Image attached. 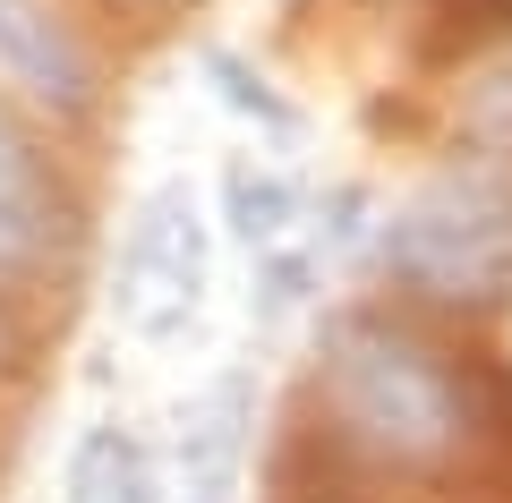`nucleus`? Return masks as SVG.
Listing matches in <instances>:
<instances>
[{
  "label": "nucleus",
  "mask_w": 512,
  "mask_h": 503,
  "mask_svg": "<svg viewBox=\"0 0 512 503\" xmlns=\"http://www.w3.org/2000/svg\"><path fill=\"white\" fill-rule=\"evenodd\" d=\"M470 26H512V0H453Z\"/></svg>",
  "instance_id": "8"
},
{
  "label": "nucleus",
  "mask_w": 512,
  "mask_h": 503,
  "mask_svg": "<svg viewBox=\"0 0 512 503\" xmlns=\"http://www.w3.org/2000/svg\"><path fill=\"white\" fill-rule=\"evenodd\" d=\"M146 9H154V0H146Z\"/></svg>",
  "instance_id": "9"
},
{
  "label": "nucleus",
  "mask_w": 512,
  "mask_h": 503,
  "mask_svg": "<svg viewBox=\"0 0 512 503\" xmlns=\"http://www.w3.org/2000/svg\"><path fill=\"white\" fill-rule=\"evenodd\" d=\"M205 307V214L188 188H154L111 256V316L137 342H171Z\"/></svg>",
  "instance_id": "3"
},
{
  "label": "nucleus",
  "mask_w": 512,
  "mask_h": 503,
  "mask_svg": "<svg viewBox=\"0 0 512 503\" xmlns=\"http://www.w3.org/2000/svg\"><path fill=\"white\" fill-rule=\"evenodd\" d=\"M52 231H60V197H52V180H43V162H35V145H26L9 94H0V282L35 273L43 248H52Z\"/></svg>",
  "instance_id": "6"
},
{
  "label": "nucleus",
  "mask_w": 512,
  "mask_h": 503,
  "mask_svg": "<svg viewBox=\"0 0 512 503\" xmlns=\"http://www.w3.org/2000/svg\"><path fill=\"white\" fill-rule=\"evenodd\" d=\"M86 52L52 18V0H0V94H18L35 111H86Z\"/></svg>",
  "instance_id": "5"
},
{
  "label": "nucleus",
  "mask_w": 512,
  "mask_h": 503,
  "mask_svg": "<svg viewBox=\"0 0 512 503\" xmlns=\"http://www.w3.org/2000/svg\"><path fill=\"white\" fill-rule=\"evenodd\" d=\"M316 376H325V401L350 427V444L384 452V461H444L461 444V384L436 367V350H419L376 316L333 324Z\"/></svg>",
  "instance_id": "1"
},
{
  "label": "nucleus",
  "mask_w": 512,
  "mask_h": 503,
  "mask_svg": "<svg viewBox=\"0 0 512 503\" xmlns=\"http://www.w3.org/2000/svg\"><path fill=\"white\" fill-rule=\"evenodd\" d=\"M384 265L427 299H504L512 290V188L487 171H444L384 222Z\"/></svg>",
  "instance_id": "2"
},
{
  "label": "nucleus",
  "mask_w": 512,
  "mask_h": 503,
  "mask_svg": "<svg viewBox=\"0 0 512 503\" xmlns=\"http://www.w3.org/2000/svg\"><path fill=\"white\" fill-rule=\"evenodd\" d=\"M231 214H239V239H248L256 256H274V299H291V239H299V188L282 180V171H248L239 162L231 171Z\"/></svg>",
  "instance_id": "7"
},
{
  "label": "nucleus",
  "mask_w": 512,
  "mask_h": 503,
  "mask_svg": "<svg viewBox=\"0 0 512 503\" xmlns=\"http://www.w3.org/2000/svg\"><path fill=\"white\" fill-rule=\"evenodd\" d=\"M171 427L180 435H171V461H163V503H239V486H248V427H256L248 376H214L205 393H188Z\"/></svg>",
  "instance_id": "4"
}]
</instances>
